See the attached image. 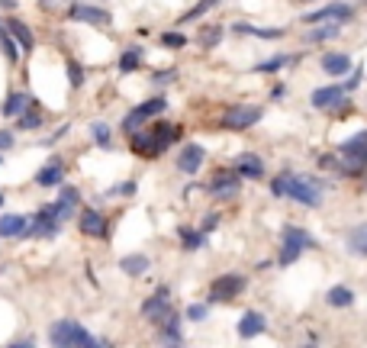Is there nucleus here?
<instances>
[{"mask_svg": "<svg viewBox=\"0 0 367 348\" xmlns=\"http://www.w3.org/2000/svg\"><path fill=\"white\" fill-rule=\"evenodd\" d=\"M49 339H52V345H58V348H94V345H106L104 339H94V335H90L87 329H84L81 322H75V320H58L55 326L49 329Z\"/></svg>", "mask_w": 367, "mask_h": 348, "instance_id": "nucleus-1", "label": "nucleus"}, {"mask_svg": "<svg viewBox=\"0 0 367 348\" xmlns=\"http://www.w3.org/2000/svg\"><path fill=\"white\" fill-rule=\"evenodd\" d=\"M364 171H367V133H358L339 146V174H364Z\"/></svg>", "mask_w": 367, "mask_h": 348, "instance_id": "nucleus-2", "label": "nucleus"}, {"mask_svg": "<svg viewBox=\"0 0 367 348\" xmlns=\"http://www.w3.org/2000/svg\"><path fill=\"white\" fill-rule=\"evenodd\" d=\"M287 197H290L293 203H303V207H319V203H322V181L287 174Z\"/></svg>", "mask_w": 367, "mask_h": 348, "instance_id": "nucleus-3", "label": "nucleus"}, {"mask_svg": "<svg viewBox=\"0 0 367 348\" xmlns=\"http://www.w3.org/2000/svg\"><path fill=\"white\" fill-rule=\"evenodd\" d=\"M316 245V239L310 236L306 229H300V226H287L284 229V245H280V265H293L300 255H303V249H312Z\"/></svg>", "mask_w": 367, "mask_h": 348, "instance_id": "nucleus-4", "label": "nucleus"}, {"mask_svg": "<svg viewBox=\"0 0 367 348\" xmlns=\"http://www.w3.org/2000/svg\"><path fill=\"white\" fill-rule=\"evenodd\" d=\"M142 316H146V320H152L158 329L165 326V322L174 316L171 290H168V287H158V290H155V297H148L146 303H142Z\"/></svg>", "mask_w": 367, "mask_h": 348, "instance_id": "nucleus-5", "label": "nucleus"}, {"mask_svg": "<svg viewBox=\"0 0 367 348\" xmlns=\"http://www.w3.org/2000/svg\"><path fill=\"white\" fill-rule=\"evenodd\" d=\"M261 107H248V104H236V107H226V113H222V126L226 129H236V133H242V129H251L255 123H261Z\"/></svg>", "mask_w": 367, "mask_h": 348, "instance_id": "nucleus-6", "label": "nucleus"}, {"mask_svg": "<svg viewBox=\"0 0 367 348\" xmlns=\"http://www.w3.org/2000/svg\"><path fill=\"white\" fill-rule=\"evenodd\" d=\"M165 110H168V100H165V97H152L148 104H139L136 110L129 113V116L123 119V133H129V136H132V133H139L146 119L158 116V113H165Z\"/></svg>", "mask_w": 367, "mask_h": 348, "instance_id": "nucleus-7", "label": "nucleus"}, {"mask_svg": "<svg viewBox=\"0 0 367 348\" xmlns=\"http://www.w3.org/2000/svg\"><path fill=\"white\" fill-rule=\"evenodd\" d=\"M245 284L248 281L242 278V274H222V278H216L213 284H209V303H222V300H236L239 293L245 290Z\"/></svg>", "mask_w": 367, "mask_h": 348, "instance_id": "nucleus-8", "label": "nucleus"}, {"mask_svg": "<svg viewBox=\"0 0 367 348\" xmlns=\"http://www.w3.org/2000/svg\"><path fill=\"white\" fill-rule=\"evenodd\" d=\"M348 91L345 87H339V84H329V87H316L310 97V104L316 107V110H345L348 107Z\"/></svg>", "mask_w": 367, "mask_h": 348, "instance_id": "nucleus-9", "label": "nucleus"}, {"mask_svg": "<svg viewBox=\"0 0 367 348\" xmlns=\"http://www.w3.org/2000/svg\"><path fill=\"white\" fill-rule=\"evenodd\" d=\"M58 229H62V223H58V216L49 210V203H45V210H39V213L29 219V229H26V236L29 239H55L58 236Z\"/></svg>", "mask_w": 367, "mask_h": 348, "instance_id": "nucleus-10", "label": "nucleus"}, {"mask_svg": "<svg viewBox=\"0 0 367 348\" xmlns=\"http://www.w3.org/2000/svg\"><path fill=\"white\" fill-rule=\"evenodd\" d=\"M148 133H152V158H158V155H165L168 148L180 139L184 129H180L177 123H155Z\"/></svg>", "mask_w": 367, "mask_h": 348, "instance_id": "nucleus-11", "label": "nucleus"}, {"mask_svg": "<svg viewBox=\"0 0 367 348\" xmlns=\"http://www.w3.org/2000/svg\"><path fill=\"white\" fill-rule=\"evenodd\" d=\"M239 181H242V174H239L236 168H222V171L213 174L209 190H213L216 200H232V197L239 194Z\"/></svg>", "mask_w": 367, "mask_h": 348, "instance_id": "nucleus-12", "label": "nucleus"}, {"mask_svg": "<svg viewBox=\"0 0 367 348\" xmlns=\"http://www.w3.org/2000/svg\"><path fill=\"white\" fill-rule=\"evenodd\" d=\"M351 16H354V7H348V4H326V7H319V10H312V13H306L303 23H326V20L348 23Z\"/></svg>", "mask_w": 367, "mask_h": 348, "instance_id": "nucleus-13", "label": "nucleus"}, {"mask_svg": "<svg viewBox=\"0 0 367 348\" xmlns=\"http://www.w3.org/2000/svg\"><path fill=\"white\" fill-rule=\"evenodd\" d=\"M68 16L75 23H90V26H110V23H113V16L106 13L104 7H87V4H77V7H71Z\"/></svg>", "mask_w": 367, "mask_h": 348, "instance_id": "nucleus-14", "label": "nucleus"}, {"mask_svg": "<svg viewBox=\"0 0 367 348\" xmlns=\"http://www.w3.org/2000/svg\"><path fill=\"white\" fill-rule=\"evenodd\" d=\"M203 158H207V148L203 146H184L180 155H177V168L184 174H197L200 165H203Z\"/></svg>", "mask_w": 367, "mask_h": 348, "instance_id": "nucleus-15", "label": "nucleus"}, {"mask_svg": "<svg viewBox=\"0 0 367 348\" xmlns=\"http://www.w3.org/2000/svg\"><path fill=\"white\" fill-rule=\"evenodd\" d=\"M62 178H65L62 158H52L45 168H39V174H35V184H39V187H62Z\"/></svg>", "mask_w": 367, "mask_h": 348, "instance_id": "nucleus-16", "label": "nucleus"}, {"mask_svg": "<svg viewBox=\"0 0 367 348\" xmlns=\"http://www.w3.org/2000/svg\"><path fill=\"white\" fill-rule=\"evenodd\" d=\"M264 329H268V320H264L258 310H248V313L239 320V335H242V339H255V335H261Z\"/></svg>", "mask_w": 367, "mask_h": 348, "instance_id": "nucleus-17", "label": "nucleus"}, {"mask_svg": "<svg viewBox=\"0 0 367 348\" xmlns=\"http://www.w3.org/2000/svg\"><path fill=\"white\" fill-rule=\"evenodd\" d=\"M29 219L20 213H7L0 216V239H13V236H26Z\"/></svg>", "mask_w": 367, "mask_h": 348, "instance_id": "nucleus-18", "label": "nucleus"}, {"mask_svg": "<svg viewBox=\"0 0 367 348\" xmlns=\"http://www.w3.org/2000/svg\"><path fill=\"white\" fill-rule=\"evenodd\" d=\"M236 171L242 174V178H251V181H258V178H264V161L258 158L255 152H245L236 158Z\"/></svg>", "mask_w": 367, "mask_h": 348, "instance_id": "nucleus-19", "label": "nucleus"}, {"mask_svg": "<svg viewBox=\"0 0 367 348\" xmlns=\"http://www.w3.org/2000/svg\"><path fill=\"white\" fill-rule=\"evenodd\" d=\"M77 226H81L84 236H100V239L106 236V219L97 213V210H84L81 219H77Z\"/></svg>", "mask_w": 367, "mask_h": 348, "instance_id": "nucleus-20", "label": "nucleus"}, {"mask_svg": "<svg viewBox=\"0 0 367 348\" xmlns=\"http://www.w3.org/2000/svg\"><path fill=\"white\" fill-rule=\"evenodd\" d=\"M322 71L332 77L351 75V58H348L345 52H329V55H322Z\"/></svg>", "mask_w": 367, "mask_h": 348, "instance_id": "nucleus-21", "label": "nucleus"}, {"mask_svg": "<svg viewBox=\"0 0 367 348\" xmlns=\"http://www.w3.org/2000/svg\"><path fill=\"white\" fill-rule=\"evenodd\" d=\"M142 55H146V49H142V45H129V49L119 55V71H123V75L139 71L142 68Z\"/></svg>", "mask_w": 367, "mask_h": 348, "instance_id": "nucleus-22", "label": "nucleus"}, {"mask_svg": "<svg viewBox=\"0 0 367 348\" xmlns=\"http://www.w3.org/2000/svg\"><path fill=\"white\" fill-rule=\"evenodd\" d=\"M7 29H10V33H13V39L20 42V49H23V52H33L35 39H33V33H29V26H26V23H23V20H16V16H13V20H7Z\"/></svg>", "mask_w": 367, "mask_h": 348, "instance_id": "nucleus-23", "label": "nucleus"}, {"mask_svg": "<svg viewBox=\"0 0 367 348\" xmlns=\"http://www.w3.org/2000/svg\"><path fill=\"white\" fill-rule=\"evenodd\" d=\"M177 236L184 242V251H197L207 245V232L203 229H190V226H177Z\"/></svg>", "mask_w": 367, "mask_h": 348, "instance_id": "nucleus-24", "label": "nucleus"}, {"mask_svg": "<svg viewBox=\"0 0 367 348\" xmlns=\"http://www.w3.org/2000/svg\"><path fill=\"white\" fill-rule=\"evenodd\" d=\"M326 303L329 307H335V310H348V307H354V293L348 290L345 284H335L332 290L326 293Z\"/></svg>", "mask_w": 367, "mask_h": 348, "instance_id": "nucleus-25", "label": "nucleus"}, {"mask_svg": "<svg viewBox=\"0 0 367 348\" xmlns=\"http://www.w3.org/2000/svg\"><path fill=\"white\" fill-rule=\"evenodd\" d=\"M119 268H123V274H129V278H142V274H148V255H126L123 261H119Z\"/></svg>", "mask_w": 367, "mask_h": 348, "instance_id": "nucleus-26", "label": "nucleus"}, {"mask_svg": "<svg viewBox=\"0 0 367 348\" xmlns=\"http://www.w3.org/2000/svg\"><path fill=\"white\" fill-rule=\"evenodd\" d=\"M348 249H351V255L367 258V223L354 226V229L348 232Z\"/></svg>", "mask_w": 367, "mask_h": 348, "instance_id": "nucleus-27", "label": "nucleus"}, {"mask_svg": "<svg viewBox=\"0 0 367 348\" xmlns=\"http://www.w3.org/2000/svg\"><path fill=\"white\" fill-rule=\"evenodd\" d=\"M29 104H33V97L29 94H10L7 97V104H4V116H20V113H26L29 110Z\"/></svg>", "mask_w": 367, "mask_h": 348, "instance_id": "nucleus-28", "label": "nucleus"}, {"mask_svg": "<svg viewBox=\"0 0 367 348\" xmlns=\"http://www.w3.org/2000/svg\"><path fill=\"white\" fill-rule=\"evenodd\" d=\"M129 142H132V152H136V155L152 158V133H148V129H146V133H142V129H139V133H132Z\"/></svg>", "mask_w": 367, "mask_h": 348, "instance_id": "nucleus-29", "label": "nucleus"}, {"mask_svg": "<svg viewBox=\"0 0 367 348\" xmlns=\"http://www.w3.org/2000/svg\"><path fill=\"white\" fill-rule=\"evenodd\" d=\"M16 45H20V42L13 39V33H10L7 26H0V49H4V55H7L10 62H16V58H20V49H16Z\"/></svg>", "mask_w": 367, "mask_h": 348, "instance_id": "nucleus-30", "label": "nucleus"}, {"mask_svg": "<svg viewBox=\"0 0 367 348\" xmlns=\"http://www.w3.org/2000/svg\"><path fill=\"white\" fill-rule=\"evenodd\" d=\"M341 26H345V23H332V26H316V29H310V33H306V39H310V42H326V39H335V36L341 33Z\"/></svg>", "mask_w": 367, "mask_h": 348, "instance_id": "nucleus-31", "label": "nucleus"}, {"mask_svg": "<svg viewBox=\"0 0 367 348\" xmlns=\"http://www.w3.org/2000/svg\"><path fill=\"white\" fill-rule=\"evenodd\" d=\"M161 339H165V342H168V345H180V342H184V339H180L177 313H174V316H171V320H168V322H165V326H161Z\"/></svg>", "mask_w": 367, "mask_h": 348, "instance_id": "nucleus-32", "label": "nucleus"}, {"mask_svg": "<svg viewBox=\"0 0 367 348\" xmlns=\"http://www.w3.org/2000/svg\"><path fill=\"white\" fill-rule=\"evenodd\" d=\"M236 33H251V36H261V39H280L284 29H261V26H248V23H236Z\"/></svg>", "mask_w": 367, "mask_h": 348, "instance_id": "nucleus-33", "label": "nucleus"}, {"mask_svg": "<svg viewBox=\"0 0 367 348\" xmlns=\"http://www.w3.org/2000/svg\"><path fill=\"white\" fill-rule=\"evenodd\" d=\"M216 4H219V0H200V4H194V7H190L187 13L180 16L177 23H194V20H200V16L207 13V10H213V7H216Z\"/></svg>", "mask_w": 367, "mask_h": 348, "instance_id": "nucleus-34", "label": "nucleus"}, {"mask_svg": "<svg viewBox=\"0 0 367 348\" xmlns=\"http://www.w3.org/2000/svg\"><path fill=\"white\" fill-rule=\"evenodd\" d=\"M75 207H77V203H68V200H55V203H49V210L58 216V223H62V226L71 219V213H75Z\"/></svg>", "mask_w": 367, "mask_h": 348, "instance_id": "nucleus-35", "label": "nucleus"}, {"mask_svg": "<svg viewBox=\"0 0 367 348\" xmlns=\"http://www.w3.org/2000/svg\"><path fill=\"white\" fill-rule=\"evenodd\" d=\"M16 126H20V129H39V126H42V113L39 110L20 113V116H16Z\"/></svg>", "mask_w": 367, "mask_h": 348, "instance_id": "nucleus-36", "label": "nucleus"}, {"mask_svg": "<svg viewBox=\"0 0 367 348\" xmlns=\"http://www.w3.org/2000/svg\"><path fill=\"white\" fill-rule=\"evenodd\" d=\"M90 136H94V142L97 146H110V126L106 123H90Z\"/></svg>", "mask_w": 367, "mask_h": 348, "instance_id": "nucleus-37", "label": "nucleus"}, {"mask_svg": "<svg viewBox=\"0 0 367 348\" xmlns=\"http://www.w3.org/2000/svg\"><path fill=\"white\" fill-rule=\"evenodd\" d=\"M161 45H165V49H184V45H187V36L184 33H165L161 36Z\"/></svg>", "mask_w": 367, "mask_h": 348, "instance_id": "nucleus-38", "label": "nucleus"}, {"mask_svg": "<svg viewBox=\"0 0 367 348\" xmlns=\"http://www.w3.org/2000/svg\"><path fill=\"white\" fill-rule=\"evenodd\" d=\"M219 39H222V26H209L207 33L200 36V45H203V49H213Z\"/></svg>", "mask_w": 367, "mask_h": 348, "instance_id": "nucleus-39", "label": "nucleus"}, {"mask_svg": "<svg viewBox=\"0 0 367 348\" xmlns=\"http://www.w3.org/2000/svg\"><path fill=\"white\" fill-rule=\"evenodd\" d=\"M68 81H71V87H81L84 84V71L77 62H68Z\"/></svg>", "mask_w": 367, "mask_h": 348, "instance_id": "nucleus-40", "label": "nucleus"}, {"mask_svg": "<svg viewBox=\"0 0 367 348\" xmlns=\"http://www.w3.org/2000/svg\"><path fill=\"white\" fill-rule=\"evenodd\" d=\"M287 62H290V58H287V55H278V58H270V62L258 65V68H255V71H280V68H284V65H287Z\"/></svg>", "mask_w": 367, "mask_h": 348, "instance_id": "nucleus-41", "label": "nucleus"}, {"mask_svg": "<svg viewBox=\"0 0 367 348\" xmlns=\"http://www.w3.org/2000/svg\"><path fill=\"white\" fill-rule=\"evenodd\" d=\"M207 316H209V307H207V303H194V307L187 310V320H194V322L207 320Z\"/></svg>", "mask_w": 367, "mask_h": 348, "instance_id": "nucleus-42", "label": "nucleus"}, {"mask_svg": "<svg viewBox=\"0 0 367 348\" xmlns=\"http://www.w3.org/2000/svg\"><path fill=\"white\" fill-rule=\"evenodd\" d=\"M270 194H274V197H287V174H280V178L270 181Z\"/></svg>", "mask_w": 367, "mask_h": 348, "instance_id": "nucleus-43", "label": "nucleus"}, {"mask_svg": "<svg viewBox=\"0 0 367 348\" xmlns=\"http://www.w3.org/2000/svg\"><path fill=\"white\" fill-rule=\"evenodd\" d=\"M62 200H68V203H81V190H77V187H68V184H62Z\"/></svg>", "mask_w": 367, "mask_h": 348, "instance_id": "nucleus-44", "label": "nucleus"}, {"mask_svg": "<svg viewBox=\"0 0 367 348\" xmlns=\"http://www.w3.org/2000/svg\"><path fill=\"white\" fill-rule=\"evenodd\" d=\"M216 226H219V213H209L207 219H203V226H200V229H203V232H207V236H209V232H213Z\"/></svg>", "mask_w": 367, "mask_h": 348, "instance_id": "nucleus-45", "label": "nucleus"}, {"mask_svg": "<svg viewBox=\"0 0 367 348\" xmlns=\"http://www.w3.org/2000/svg\"><path fill=\"white\" fill-rule=\"evenodd\" d=\"M7 148H13V133H10V129H0V152H7Z\"/></svg>", "mask_w": 367, "mask_h": 348, "instance_id": "nucleus-46", "label": "nucleus"}, {"mask_svg": "<svg viewBox=\"0 0 367 348\" xmlns=\"http://www.w3.org/2000/svg\"><path fill=\"white\" fill-rule=\"evenodd\" d=\"M361 75H364V68H354V71H351V77H348V84H345V91H354V87H358V84H361Z\"/></svg>", "mask_w": 367, "mask_h": 348, "instance_id": "nucleus-47", "label": "nucleus"}, {"mask_svg": "<svg viewBox=\"0 0 367 348\" xmlns=\"http://www.w3.org/2000/svg\"><path fill=\"white\" fill-rule=\"evenodd\" d=\"M174 77H177V71L168 68V71H158V75H155V81H158V84H168V81H174Z\"/></svg>", "mask_w": 367, "mask_h": 348, "instance_id": "nucleus-48", "label": "nucleus"}, {"mask_svg": "<svg viewBox=\"0 0 367 348\" xmlns=\"http://www.w3.org/2000/svg\"><path fill=\"white\" fill-rule=\"evenodd\" d=\"M132 190H136V184H119V187H116V194H132Z\"/></svg>", "mask_w": 367, "mask_h": 348, "instance_id": "nucleus-49", "label": "nucleus"}, {"mask_svg": "<svg viewBox=\"0 0 367 348\" xmlns=\"http://www.w3.org/2000/svg\"><path fill=\"white\" fill-rule=\"evenodd\" d=\"M0 7H4V10H16V0H0Z\"/></svg>", "mask_w": 367, "mask_h": 348, "instance_id": "nucleus-50", "label": "nucleus"}, {"mask_svg": "<svg viewBox=\"0 0 367 348\" xmlns=\"http://www.w3.org/2000/svg\"><path fill=\"white\" fill-rule=\"evenodd\" d=\"M0 207H4V194H0Z\"/></svg>", "mask_w": 367, "mask_h": 348, "instance_id": "nucleus-51", "label": "nucleus"}, {"mask_svg": "<svg viewBox=\"0 0 367 348\" xmlns=\"http://www.w3.org/2000/svg\"><path fill=\"white\" fill-rule=\"evenodd\" d=\"M42 4H52V0H42Z\"/></svg>", "mask_w": 367, "mask_h": 348, "instance_id": "nucleus-52", "label": "nucleus"}, {"mask_svg": "<svg viewBox=\"0 0 367 348\" xmlns=\"http://www.w3.org/2000/svg\"><path fill=\"white\" fill-rule=\"evenodd\" d=\"M0 161H4V158H0Z\"/></svg>", "mask_w": 367, "mask_h": 348, "instance_id": "nucleus-53", "label": "nucleus"}]
</instances>
